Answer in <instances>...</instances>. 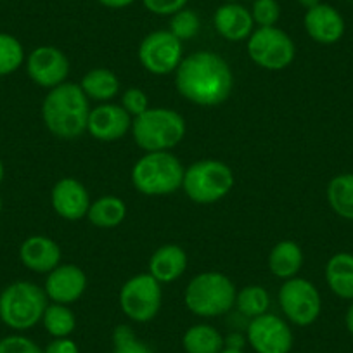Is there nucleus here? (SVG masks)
I'll use <instances>...</instances> for the list:
<instances>
[{"mask_svg": "<svg viewBox=\"0 0 353 353\" xmlns=\"http://www.w3.org/2000/svg\"><path fill=\"white\" fill-rule=\"evenodd\" d=\"M175 87L196 106H220L232 94L234 73L222 56L212 50H198L184 57L176 68Z\"/></svg>", "mask_w": 353, "mask_h": 353, "instance_id": "nucleus-1", "label": "nucleus"}, {"mask_svg": "<svg viewBox=\"0 0 353 353\" xmlns=\"http://www.w3.org/2000/svg\"><path fill=\"white\" fill-rule=\"evenodd\" d=\"M90 111V101L80 85L64 81L50 88L43 99L42 120L54 137L73 141L87 132Z\"/></svg>", "mask_w": 353, "mask_h": 353, "instance_id": "nucleus-2", "label": "nucleus"}, {"mask_svg": "<svg viewBox=\"0 0 353 353\" xmlns=\"http://www.w3.org/2000/svg\"><path fill=\"white\" fill-rule=\"evenodd\" d=\"M185 168L170 151L145 152L132 168V184L144 196H168L182 188Z\"/></svg>", "mask_w": 353, "mask_h": 353, "instance_id": "nucleus-3", "label": "nucleus"}, {"mask_svg": "<svg viewBox=\"0 0 353 353\" xmlns=\"http://www.w3.org/2000/svg\"><path fill=\"white\" fill-rule=\"evenodd\" d=\"M237 290L222 272H203L192 277L184 291V303L191 314L215 319L229 314L236 305Z\"/></svg>", "mask_w": 353, "mask_h": 353, "instance_id": "nucleus-4", "label": "nucleus"}, {"mask_svg": "<svg viewBox=\"0 0 353 353\" xmlns=\"http://www.w3.org/2000/svg\"><path fill=\"white\" fill-rule=\"evenodd\" d=\"M132 137L144 152L170 151L185 137V120L168 108H149L132 121Z\"/></svg>", "mask_w": 353, "mask_h": 353, "instance_id": "nucleus-5", "label": "nucleus"}, {"mask_svg": "<svg viewBox=\"0 0 353 353\" xmlns=\"http://www.w3.org/2000/svg\"><path fill=\"white\" fill-rule=\"evenodd\" d=\"M49 305L46 291L30 281H16L0 293V321L14 331H28L42 322Z\"/></svg>", "mask_w": 353, "mask_h": 353, "instance_id": "nucleus-6", "label": "nucleus"}, {"mask_svg": "<svg viewBox=\"0 0 353 353\" xmlns=\"http://www.w3.org/2000/svg\"><path fill=\"white\" fill-rule=\"evenodd\" d=\"M232 188V168L219 159H199L184 172L182 189L198 205H213L225 198Z\"/></svg>", "mask_w": 353, "mask_h": 353, "instance_id": "nucleus-7", "label": "nucleus"}, {"mask_svg": "<svg viewBox=\"0 0 353 353\" xmlns=\"http://www.w3.org/2000/svg\"><path fill=\"white\" fill-rule=\"evenodd\" d=\"M248 54L256 66L269 71L286 70L294 61L293 39L277 26L256 28L248 39Z\"/></svg>", "mask_w": 353, "mask_h": 353, "instance_id": "nucleus-8", "label": "nucleus"}, {"mask_svg": "<svg viewBox=\"0 0 353 353\" xmlns=\"http://www.w3.org/2000/svg\"><path fill=\"white\" fill-rule=\"evenodd\" d=\"M163 305L161 284L151 274L132 277L120 290V308L127 319L145 324L159 314Z\"/></svg>", "mask_w": 353, "mask_h": 353, "instance_id": "nucleus-9", "label": "nucleus"}, {"mask_svg": "<svg viewBox=\"0 0 353 353\" xmlns=\"http://www.w3.org/2000/svg\"><path fill=\"white\" fill-rule=\"evenodd\" d=\"M277 298H279L284 317L294 325L307 327L314 324L321 315V293L310 281L303 277L296 276L293 279L284 281Z\"/></svg>", "mask_w": 353, "mask_h": 353, "instance_id": "nucleus-10", "label": "nucleus"}, {"mask_svg": "<svg viewBox=\"0 0 353 353\" xmlns=\"http://www.w3.org/2000/svg\"><path fill=\"white\" fill-rule=\"evenodd\" d=\"M182 42L170 30H156L142 39L139 61L152 74H170L176 71L184 59Z\"/></svg>", "mask_w": 353, "mask_h": 353, "instance_id": "nucleus-11", "label": "nucleus"}, {"mask_svg": "<svg viewBox=\"0 0 353 353\" xmlns=\"http://www.w3.org/2000/svg\"><path fill=\"white\" fill-rule=\"evenodd\" d=\"M246 339L254 353H290L294 343L290 324L269 312L251 319L246 327Z\"/></svg>", "mask_w": 353, "mask_h": 353, "instance_id": "nucleus-12", "label": "nucleus"}, {"mask_svg": "<svg viewBox=\"0 0 353 353\" xmlns=\"http://www.w3.org/2000/svg\"><path fill=\"white\" fill-rule=\"evenodd\" d=\"M26 71L33 83L50 90L66 81L70 74V61L57 47L42 46L30 52L26 59Z\"/></svg>", "mask_w": 353, "mask_h": 353, "instance_id": "nucleus-13", "label": "nucleus"}, {"mask_svg": "<svg viewBox=\"0 0 353 353\" xmlns=\"http://www.w3.org/2000/svg\"><path fill=\"white\" fill-rule=\"evenodd\" d=\"M132 121L134 118L121 108V104L103 103L90 111L87 132L96 141L114 142L132 130Z\"/></svg>", "mask_w": 353, "mask_h": 353, "instance_id": "nucleus-14", "label": "nucleus"}, {"mask_svg": "<svg viewBox=\"0 0 353 353\" xmlns=\"http://www.w3.org/2000/svg\"><path fill=\"white\" fill-rule=\"evenodd\" d=\"M87 290V276L74 263L57 265L52 272L47 274L46 291L47 298L52 303L71 305L80 300Z\"/></svg>", "mask_w": 353, "mask_h": 353, "instance_id": "nucleus-15", "label": "nucleus"}, {"mask_svg": "<svg viewBox=\"0 0 353 353\" xmlns=\"http://www.w3.org/2000/svg\"><path fill=\"white\" fill-rule=\"evenodd\" d=\"M50 203L52 208L61 219L68 222H77L87 216L90 208V196L87 188L73 176H64L56 182L50 192Z\"/></svg>", "mask_w": 353, "mask_h": 353, "instance_id": "nucleus-16", "label": "nucleus"}, {"mask_svg": "<svg viewBox=\"0 0 353 353\" xmlns=\"http://www.w3.org/2000/svg\"><path fill=\"white\" fill-rule=\"evenodd\" d=\"M303 25L308 37L322 46H332L345 35V19L341 12L322 2L305 12Z\"/></svg>", "mask_w": 353, "mask_h": 353, "instance_id": "nucleus-17", "label": "nucleus"}, {"mask_svg": "<svg viewBox=\"0 0 353 353\" xmlns=\"http://www.w3.org/2000/svg\"><path fill=\"white\" fill-rule=\"evenodd\" d=\"M213 25L219 35L229 42H243L254 32L251 11L239 2H225L220 6L213 14Z\"/></svg>", "mask_w": 353, "mask_h": 353, "instance_id": "nucleus-18", "label": "nucleus"}, {"mask_svg": "<svg viewBox=\"0 0 353 353\" xmlns=\"http://www.w3.org/2000/svg\"><path fill=\"white\" fill-rule=\"evenodd\" d=\"M61 248L54 239L46 236H32L19 248V260L28 270L49 274L61 265Z\"/></svg>", "mask_w": 353, "mask_h": 353, "instance_id": "nucleus-19", "label": "nucleus"}, {"mask_svg": "<svg viewBox=\"0 0 353 353\" xmlns=\"http://www.w3.org/2000/svg\"><path fill=\"white\" fill-rule=\"evenodd\" d=\"M188 253L176 244H163L149 258V274L159 284L181 279L188 270Z\"/></svg>", "mask_w": 353, "mask_h": 353, "instance_id": "nucleus-20", "label": "nucleus"}, {"mask_svg": "<svg viewBox=\"0 0 353 353\" xmlns=\"http://www.w3.org/2000/svg\"><path fill=\"white\" fill-rule=\"evenodd\" d=\"M303 251L296 241L284 239L279 241L276 246L270 250L269 254V270L277 279H293L300 274L303 267Z\"/></svg>", "mask_w": 353, "mask_h": 353, "instance_id": "nucleus-21", "label": "nucleus"}, {"mask_svg": "<svg viewBox=\"0 0 353 353\" xmlns=\"http://www.w3.org/2000/svg\"><path fill=\"white\" fill-rule=\"evenodd\" d=\"M325 283L336 296L353 300V254L336 253L325 263Z\"/></svg>", "mask_w": 353, "mask_h": 353, "instance_id": "nucleus-22", "label": "nucleus"}, {"mask_svg": "<svg viewBox=\"0 0 353 353\" xmlns=\"http://www.w3.org/2000/svg\"><path fill=\"white\" fill-rule=\"evenodd\" d=\"M80 87L88 101L108 103L120 94V78L108 68H94L83 74Z\"/></svg>", "mask_w": 353, "mask_h": 353, "instance_id": "nucleus-23", "label": "nucleus"}, {"mask_svg": "<svg viewBox=\"0 0 353 353\" xmlns=\"http://www.w3.org/2000/svg\"><path fill=\"white\" fill-rule=\"evenodd\" d=\"M185 353H220L225 348L222 332L210 324H194L182 336Z\"/></svg>", "mask_w": 353, "mask_h": 353, "instance_id": "nucleus-24", "label": "nucleus"}, {"mask_svg": "<svg viewBox=\"0 0 353 353\" xmlns=\"http://www.w3.org/2000/svg\"><path fill=\"white\" fill-rule=\"evenodd\" d=\"M127 216V205L117 196H103L90 203L87 219L92 225L99 229H113L118 227Z\"/></svg>", "mask_w": 353, "mask_h": 353, "instance_id": "nucleus-25", "label": "nucleus"}, {"mask_svg": "<svg viewBox=\"0 0 353 353\" xmlns=\"http://www.w3.org/2000/svg\"><path fill=\"white\" fill-rule=\"evenodd\" d=\"M327 201L336 215L353 220V173H341L329 182Z\"/></svg>", "mask_w": 353, "mask_h": 353, "instance_id": "nucleus-26", "label": "nucleus"}, {"mask_svg": "<svg viewBox=\"0 0 353 353\" xmlns=\"http://www.w3.org/2000/svg\"><path fill=\"white\" fill-rule=\"evenodd\" d=\"M42 324L52 338H70L77 327V317L70 305L50 303L43 312Z\"/></svg>", "mask_w": 353, "mask_h": 353, "instance_id": "nucleus-27", "label": "nucleus"}, {"mask_svg": "<svg viewBox=\"0 0 353 353\" xmlns=\"http://www.w3.org/2000/svg\"><path fill=\"white\" fill-rule=\"evenodd\" d=\"M234 307L237 308V312L243 317H248L251 321V319L260 317V315L269 312L270 294L263 286L251 284V286H246L241 291H237L236 305Z\"/></svg>", "mask_w": 353, "mask_h": 353, "instance_id": "nucleus-28", "label": "nucleus"}, {"mask_svg": "<svg viewBox=\"0 0 353 353\" xmlns=\"http://www.w3.org/2000/svg\"><path fill=\"white\" fill-rule=\"evenodd\" d=\"M23 61H25V49L21 42L9 33H0V77L18 71Z\"/></svg>", "mask_w": 353, "mask_h": 353, "instance_id": "nucleus-29", "label": "nucleus"}, {"mask_svg": "<svg viewBox=\"0 0 353 353\" xmlns=\"http://www.w3.org/2000/svg\"><path fill=\"white\" fill-rule=\"evenodd\" d=\"M170 32L181 40V42H185V40L194 39L199 33V28H201V19H199L198 12H194L192 9H182L176 14L170 16Z\"/></svg>", "mask_w": 353, "mask_h": 353, "instance_id": "nucleus-30", "label": "nucleus"}, {"mask_svg": "<svg viewBox=\"0 0 353 353\" xmlns=\"http://www.w3.org/2000/svg\"><path fill=\"white\" fill-rule=\"evenodd\" d=\"M113 353H154L144 341L137 338L134 329L120 324L113 331Z\"/></svg>", "mask_w": 353, "mask_h": 353, "instance_id": "nucleus-31", "label": "nucleus"}, {"mask_svg": "<svg viewBox=\"0 0 353 353\" xmlns=\"http://www.w3.org/2000/svg\"><path fill=\"white\" fill-rule=\"evenodd\" d=\"M251 16H253L254 25L258 28L265 26H276L281 18V6L277 0H254L251 8Z\"/></svg>", "mask_w": 353, "mask_h": 353, "instance_id": "nucleus-32", "label": "nucleus"}, {"mask_svg": "<svg viewBox=\"0 0 353 353\" xmlns=\"http://www.w3.org/2000/svg\"><path fill=\"white\" fill-rule=\"evenodd\" d=\"M121 108H123L132 118H137L149 110V99L142 88H127L123 92V96H121Z\"/></svg>", "mask_w": 353, "mask_h": 353, "instance_id": "nucleus-33", "label": "nucleus"}, {"mask_svg": "<svg viewBox=\"0 0 353 353\" xmlns=\"http://www.w3.org/2000/svg\"><path fill=\"white\" fill-rule=\"evenodd\" d=\"M0 353H43V350L26 336L12 334L0 339Z\"/></svg>", "mask_w": 353, "mask_h": 353, "instance_id": "nucleus-34", "label": "nucleus"}, {"mask_svg": "<svg viewBox=\"0 0 353 353\" xmlns=\"http://www.w3.org/2000/svg\"><path fill=\"white\" fill-rule=\"evenodd\" d=\"M189 0H142L144 8L156 16H173L185 9Z\"/></svg>", "mask_w": 353, "mask_h": 353, "instance_id": "nucleus-35", "label": "nucleus"}, {"mask_svg": "<svg viewBox=\"0 0 353 353\" xmlns=\"http://www.w3.org/2000/svg\"><path fill=\"white\" fill-rule=\"evenodd\" d=\"M43 353H80V348L71 338H54Z\"/></svg>", "mask_w": 353, "mask_h": 353, "instance_id": "nucleus-36", "label": "nucleus"}, {"mask_svg": "<svg viewBox=\"0 0 353 353\" xmlns=\"http://www.w3.org/2000/svg\"><path fill=\"white\" fill-rule=\"evenodd\" d=\"M248 339L244 338L241 332H232L227 338H223V343H225V348L229 350H243L244 345H246Z\"/></svg>", "mask_w": 353, "mask_h": 353, "instance_id": "nucleus-37", "label": "nucleus"}, {"mask_svg": "<svg viewBox=\"0 0 353 353\" xmlns=\"http://www.w3.org/2000/svg\"><path fill=\"white\" fill-rule=\"evenodd\" d=\"M99 4H103L104 8H110V9H123L128 8L135 2V0H97Z\"/></svg>", "mask_w": 353, "mask_h": 353, "instance_id": "nucleus-38", "label": "nucleus"}, {"mask_svg": "<svg viewBox=\"0 0 353 353\" xmlns=\"http://www.w3.org/2000/svg\"><path fill=\"white\" fill-rule=\"evenodd\" d=\"M345 324H346V329H348L350 334L353 336V300H352V303H350L348 310H346V315H345Z\"/></svg>", "mask_w": 353, "mask_h": 353, "instance_id": "nucleus-39", "label": "nucleus"}, {"mask_svg": "<svg viewBox=\"0 0 353 353\" xmlns=\"http://www.w3.org/2000/svg\"><path fill=\"white\" fill-rule=\"evenodd\" d=\"M298 4L308 11V9H312V8H315V6L321 4V0H298Z\"/></svg>", "mask_w": 353, "mask_h": 353, "instance_id": "nucleus-40", "label": "nucleus"}, {"mask_svg": "<svg viewBox=\"0 0 353 353\" xmlns=\"http://www.w3.org/2000/svg\"><path fill=\"white\" fill-rule=\"evenodd\" d=\"M4 173H6V170H4V163H2V159H0V182L4 181Z\"/></svg>", "mask_w": 353, "mask_h": 353, "instance_id": "nucleus-41", "label": "nucleus"}, {"mask_svg": "<svg viewBox=\"0 0 353 353\" xmlns=\"http://www.w3.org/2000/svg\"><path fill=\"white\" fill-rule=\"evenodd\" d=\"M220 353H244V352H243V350H229V348H223Z\"/></svg>", "mask_w": 353, "mask_h": 353, "instance_id": "nucleus-42", "label": "nucleus"}, {"mask_svg": "<svg viewBox=\"0 0 353 353\" xmlns=\"http://www.w3.org/2000/svg\"><path fill=\"white\" fill-rule=\"evenodd\" d=\"M0 213H2V198H0Z\"/></svg>", "mask_w": 353, "mask_h": 353, "instance_id": "nucleus-43", "label": "nucleus"}, {"mask_svg": "<svg viewBox=\"0 0 353 353\" xmlns=\"http://www.w3.org/2000/svg\"><path fill=\"white\" fill-rule=\"evenodd\" d=\"M225 2H239V0H225Z\"/></svg>", "mask_w": 353, "mask_h": 353, "instance_id": "nucleus-44", "label": "nucleus"}]
</instances>
